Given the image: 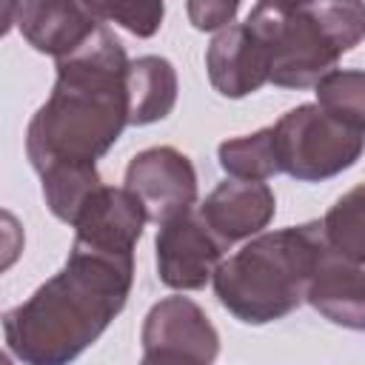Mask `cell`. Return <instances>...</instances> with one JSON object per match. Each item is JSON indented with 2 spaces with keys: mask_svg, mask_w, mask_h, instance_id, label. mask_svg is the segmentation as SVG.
Instances as JSON below:
<instances>
[{
  "mask_svg": "<svg viewBox=\"0 0 365 365\" xmlns=\"http://www.w3.org/2000/svg\"><path fill=\"white\" fill-rule=\"evenodd\" d=\"M128 66L108 23L57 60L54 88L26 128V157L37 174L54 165H97L120 140L128 125Z\"/></svg>",
  "mask_w": 365,
  "mask_h": 365,
  "instance_id": "cell-1",
  "label": "cell"
},
{
  "mask_svg": "<svg viewBox=\"0 0 365 365\" xmlns=\"http://www.w3.org/2000/svg\"><path fill=\"white\" fill-rule=\"evenodd\" d=\"M134 257L71 245L66 265L3 314L9 354L23 365H71L125 308Z\"/></svg>",
  "mask_w": 365,
  "mask_h": 365,
  "instance_id": "cell-2",
  "label": "cell"
},
{
  "mask_svg": "<svg viewBox=\"0 0 365 365\" xmlns=\"http://www.w3.org/2000/svg\"><path fill=\"white\" fill-rule=\"evenodd\" d=\"M322 220L265 231L214 271L220 305L245 325H268L305 302L314 271L328 254Z\"/></svg>",
  "mask_w": 365,
  "mask_h": 365,
  "instance_id": "cell-3",
  "label": "cell"
},
{
  "mask_svg": "<svg viewBox=\"0 0 365 365\" xmlns=\"http://www.w3.org/2000/svg\"><path fill=\"white\" fill-rule=\"evenodd\" d=\"M245 26L262 40L279 88H311L365 40V3H257Z\"/></svg>",
  "mask_w": 365,
  "mask_h": 365,
  "instance_id": "cell-4",
  "label": "cell"
},
{
  "mask_svg": "<svg viewBox=\"0 0 365 365\" xmlns=\"http://www.w3.org/2000/svg\"><path fill=\"white\" fill-rule=\"evenodd\" d=\"M279 171L299 182H322L348 171L365 151V131L351 128L322 111L317 103H302L274 123Z\"/></svg>",
  "mask_w": 365,
  "mask_h": 365,
  "instance_id": "cell-5",
  "label": "cell"
},
{
  "mask_svg": "<svg viewBox=\"0 0 365 365\" xmlns=\"http://www.w3.org/2000/svg\"><path fill=\"white\" fill-rule=\"evenodd\" d=\"M123 188L143 205L148 222L165 225L191 214L197 202V171L174 145H151L131 157Z\"/></svg>",
  "mask_w": 365,
  "mask_h": 365,
  "instance_id": "cell-6",
  "label": "cell"
},
{
  "mask_svg": "<svg viewBox=\"0 0 365 365\" xmlns=\"http://www.w3.org/2000/svg\"><path fill=\"white\" fill-rule=\"evenodd\" d=\"M157 274L160 282L174 291H200L222 262L225 245L208 231L200 214L177 217L160 225L157 240Z\"/></svg>",
  "mask_w": 365,
  "mask_h": 365,
  "instance_id": "cell-7",
  "label": "cell"
},
{
  "mask_svg": "<svg viewBox=\"0 0 365 365\" xmlns=\"http://www.w3.org/2000/svg\"><path fill=\"white\" fill-rule=\"evenodd\" d=\"M145 222L148 217L143 205L125 188L100 185L71 225L74 245L111 257H134V245L143 237Z\"/></svg>",
  "mask_w": 365,
  "mask_h": 365,
  "instance_id": "cell-8",
  "label": "cell"
},
{
  "mask_svg": "<svg viewBox=\"0 0 365 365\" xmlns=\"http://www.w3.org/2000/svg\"><path fill=\"white\" fill-rule=\"evenodd\" d=\"M14 14L26 43L54 60H63L83 48L106 23L94 11V3L74 0H26L14 6Z\"/></svg>",
  "mask_w": 365,
  "mask_h": 365,
  "instance_id": "cell-9",
  "label": "cell"
},
{
  "mask_svg": "<svg viewBox=\"0 0 365 365\" xmlns=\"http://www.w3.org/2000/svg\"><path fill=\"white\" fill-rule=\"evenodd\" d=\"M205 71L211 86L231 100L248 97L271 80L268 51L245 23H234L214 34L205 48Z\"/></svg>",
  "mask_w": 365,
  "mask_h": 365,
  "instance_id": "cell-10",
  "label": "cell"
},
{
  "mask_svg": "<svg viewBox=\"0 0 365 365\" xmlns=\"http://www.w3.org/2000/svg\"><path fill=\"white\" fill-rule=\"evenodd\" d=\"M208 231L231 248L240 240L259 237L277 214V197L265 182L225 180L220 182L197 211Z\"/></svg>",
  "mask_w": 365,
  "mask_h": 365,
  "instance_id": "cell-11",
  "label": "cell"
},
{
  "mask_svg": "<svg viewBox=\"0 0 365 365\" xmlns=\"http://www.w3.org/2000/svg\"><path fill=\"white\" fill-rule=\"evenodd\" d=\"M143 351H180L214 365L220 334L205 311L188 297H165L151 305L140 334Z\"/></svg>",
  "mask_w": 365,
  "mask_h": 365,
  "instance_id": "cell-12",
  "label": "cell"
},
{
  "mask_svg": "<svg viewBox=\"0 0 365 365\" xmlns=\"http://www.w3.org/2000/svg\"><path fill=\"white\" fill-rule=\"evenodd\" d=\"M305 302L339 328L365 331V268L328 251L311 277Z\"/></svg>",
  "mask_w": 365,
  "mask_h": 365,
  "instance_id": "cell-13",
  "label": "cell"
},
{
  "mask_svg": "<svg viewBox=\"0 0 365 365\" xmlns=\"http://www.w3.org/2000/svg\"><path fill=\"white\" fill-rule=\"evenodd\" d=\"M177 106V71L160 54H145L128 66V125L165 120Z\"/></svg>",
  "mask_w": 365,
  "mask_h": 365,
  "instance_id": "cell-14",
  "label": "cell"
},
{
  "mask_svg": "<svg viewBox=\"0 0 365 365\" xmlns=\"http://www.w3.org/2000/svg\"><path fill=\"white\" fill-rule=\"evenodd\" d=\"M220 168L231 180H245V182H265L268 177L279 174V157H277V140H274V125L259 128L254 134L231 137L222 140L217 148Z\"/></svg>",
  "mask_w": 365,
  "mask_h": 365,
  "instance_id": "cell-15",
  "label": "cell"
},
{
  "mask_svg": "<svg viewBox=\"0 0 365 365\" xmlns=\"http://www.w3.org/2000/svg\"><path fill=\"white\" fill-rule=\"evenodd\" d=\"M322 234L336 257L354 265H365V182L345 191L325 211Z\"/></svg>",
  "mask_w": 365,
  "mask_h": 365,
  "instance_id": "cell-16",
  "label": "cell"
},
{
  "mask_svg": "<svg viewBox=\"0 0 365 365\" xmlns=\"http://www.w3.org/2000/svg\"><path fill=\"white\" fill-rule=\"evenodd\" d=\"M40 182L48 211L68 225H74L88 197L103 185L97 165H54L40 174Z\"/></svg>",
  "mask_w": 365,
  "mask_h": 365,
  "instance_id": "cell-17",
  "label": "cell"
},
{
  "mask_svg": "<svg viewBox=\"0 0 365 365\" xmlns=\"http://www.w3.org/2000/svg\"><path fill=\"white\" fill-rule=\"evenodd\" d=\"M317 106L339 123L365 131V71L334 68L317 86Z\"/></svg>",
  "mask_w": 365,
  "mask_h": 365,
  "instance_id": "cell-18",
  "label": "cell"
},
{
  "mask_svg": "<svg viewBox=\"0 0 365 365\" xmlns=\"http://www.w3.org/2000/svg\"><path fill=\"white\" fill-rule=\"evenodd\" d=\"M94 11L106 23H120L137 37H151L165 14L163 3H94Z\"/></svg>",
  "mask_w": 365,
  "mask_h": 365,
  "instance_id": "cell-19",
  "label": "cell"
},
{
  "mask_svg": "<svg viewBox=\"0 0 365 365\" xmlns=\"http://www.w3.org/2000/svg\"><path fill=\"white\" fill-rule=\"evenodd\" d=\"M237 9H240L237 0H231V3H188L185 6L194 29H200V31H214V29L222 31V29H228L234 14H237Z\"/></svg>",
  "mask_w": 365,
  "mask_h": 365,
  "instance_id": "cell-20",
  "label": "cell"
},
{
  "mask_svg": "<svg viewBox=\"0 0 365 365\" xmlns=\"http://www.w3.org/2000/svg\"><path fill=\"white\" fill-rule=\"evenodd\" d=\"M140 365H208V362L180 351H143Z\"/></svg>",
  "mask_w": 365,
  "mask_h": 365,
  "instance_id": "cell-21",
  "label": "cell"
},
{
  "mask_svg": "<svg viewBox=\"0 0 365 365\" xmlns=\"http://www.w3.org/2000/svg\"><path fill=\"white\" fill-rule=\"evenodd\" d=\"M3 365H11V359H9V356H3Z\"/></svg>",
  "mask_w": 365,
  "mask_h": 365,
  "instance_id": "cell-22",
  "label": "cell"
}]
</instances>
